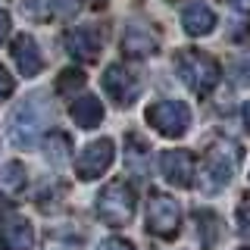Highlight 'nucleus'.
<instances>
[{
    "instance_id": "20e7f679",
    "label": "nucleus",
    "mask_w": 250,
    "mask_h": 250,
    "mask_svg": "<svg viewBox=\"0 0 250 250\" xmlns=\"http://www.w3.org/2000/svg\"><path fill=\"white\" fill-rule=\"evenodd\" d=\"M147 125L166 138H182L191 128V109L182 100H160L147 109Z\"/></svg>"
},
{
    "instance_id": "dca6fc26",
    "label": "nucleus",
    "mask_w": 250,
    "mask_h": 250,
    "mask_svg": "<svg viewBox=\"0 0 250 250\" xmlns=\"http://www.w3.org/2000/svg\"><path fill=\"white\" fill-rule=\"evenodd\" d=\"M25 191V166L22 163H6L0 169V194L6 197H16V194Z\"/></svg>"
},
{
    "instance_id": "9b49d317",
    "label": "nucleus",
    "mask_w": 250,
    "mask_h": 250,
    "mask_svg": "<svg viewBox=\"0 0 250 250\" xmlns=\"http://www.w3.org/2000/svg\"><path fill=\"white\" fill-rule=\"evenodd\" d=\"M13 60H16V66H19V72L25 78H35L38 72H41V66H44V57H41V50H38V41L31 35H19L13 41Z\"/></svg>"
},
{
    "instance_id": "393cba45",
    "label": "nucleus",
    "mask_w": 250,
    "mask_h": 250,
    "mask_svg": "<svg viewBox=\"0 0 250 250\" xmlns=\"http://www.w3.org/2000/svg\"><path fill=\"white\" fill-rule=\"evenodd\" d=\"M6 35H10V13L0 10V44L6 41Z\"/></svg>"
},
{
    "instance_id": "a878e982",
    "label": "nucleus",
    "mask_w": 250,
    "mask_h": 250,
    "mask_svg": "<svg viewBox=\"0 0 250 250\" xmlns=\"http://www.w3.org/2000/svg\"><path fill=\"white\" fill-rule=\"evenodd\" d=\"M229 6H234V10H241V13H247L250 10V0H225Z\"/></svg>"
},
{
    "instance_id": "9d476101",
    "label": "nucleus",
    "mask_w": 250,
    "mask_h": 250,
    "mask_svg": "<svg viewBox=\"0 0 250 250\" xmlns=\"http://www.w3.org/2000/svg\"><path fill=\"white\" fill-rule=\"evenodd\" d=\"M66 50L72 53L78 62H94L104 50V41H100V31L97 28H72L66 31Z\"/></svg>"
},
{
    "instance_id": "f03ea898",
    "label": "nucleus",
    "mask_w": 250,
    "mask_h": 250,
    "mask_svg": "<svg viewBox=\"0 0 250 250\" xmlns=\"http://www.w3.org/2000/svg\"><path fill=\"white\" fill-rule=\"evenodd\" d=\"M241 156H244V150H241L231 138H216L213 144L207 147V156H203V166H207L209 185H213V188L229 185L231 178H234V172H238Z\"/></svg>"
},
{
    "instance_id": "cd10ccee",
    "label": "nucleus",
    "mask_w": 250,
    "mask_h": 250,
    "mask_svg": "<svg viewBox=\"0 0 250 250\" xmlns=\"http://www.w3.org/2000/svg\"><path fill=\"white\" fill-rule=\"evenodd\" d=\"M244 250H250V247H244Z\"/></svg>"
},
{
    "instance_id": "6e6552de",
    "label": "nucleus",
    "mask_w": 250,
    "mask_h": 250,
    "mask_svg": "<svg viewBox=\"0 0 250 250\" xmlns=\"http://www.w3.org/2000/svg\"><path fill=\"white\" fill-rule=\"evenodd\" d=\"M104 91L109 94L116 106H131L138 100V78L128 72L125 66H109L104 72Z\"/></svg>"
},
{
    "instance_id": "1a4fd4ad",
    "label": "nucleus",
    "mask_w": 250,
    "mask_h": 250,
    "mask_svg": "<svg viewBox=\"0 0 250 250\" xmlns=\"http://www.w3.org/2000/svg\"><path fill=\"white\" fill-rule=\"evenodd\" d=\"M194 156L188 150H163L160 153V172L169 185L175 188H191L194 185Z\"/></svg>"
},
{
    "instance_id": "a211bd4d",
    "label": "nucleus",
    "mask_w": 250,
    "mask_h": 250,
    "mask_svg": "<svg viewBox=\"0 0 250 250\" xmlns=\"http://www.w3.org/2000/svg\"><path fill=\"white\" fill-rule=\"evenodd\" d=\"M84 88V72L82 69H75V66H69V69H62V72L57 75V84H53V91L57 94H75V91H82Z\"/></svg>"
},
{
    "instance_id": "5701e85b",
    "label": "nucleus",
    "mask_w": 250,
    "mask_h": 250,
    "mask_svg": "<svg viewBox=\"0 0 250 250\" xmlns=\"http://www.w3.org/2000/svg\"><path fill=\"white\" fill-rule=\"evenodd\" d=\"M97 250H135V247H131L125 238H106V241H104V244H100Z\"/></svg>"
},
{
    "instance_id": "6ab92c4d",
    "label": "nucleus",
    "mask_w": 250,
    "mask_h": 250,
    "mask_svg": "<svg viewBox=\"0 0 250 250\" xmlns=\"http://www.w3.org/2000/svg\"><path fill=\"white\" fill-rule=\"evenodd\" d=\"M69 156V138L66 135H53V138H47V160L50 163H62Z\"/></svg>"
},
{
    "instance_id": "2eb2a0df",
    "label": "nucleus",
    "mask_w": 250,
    "mask_h": 250,
    "mask_svg": "<svg viewBox=\"0 0 250 250\" xmlns=\"http://www.w3.org/2000/svg\"><path fill=\"white\" fill-rule=\"evenodd\" d=\"M3 244H6V250H31V244H35V229H31L28 219L16 216L3 225Z\"/></svg>"
},
{
    "instance_id": "0eeeda50",
    "label": "nucleus",
    "mask_w": 250,
    "mask_h": 250,
    "mask_svg": "<svg viewBox=\"0 0 250 250\" xmlns=\"http://www.w3.org/2000/svg\"><path fill=\"white\" fill-rule=\"evenodd\" d=\"M35 109H38V100H28V104L16 106V113L10 119V135L16 141V147H35L38 135H41L44 116H38Z\"/></svg>"
},
{
    "instance_id": "4468645a",
    "label": "nucleus",
    "mask_w": 250,
    "mask_h": 250,
    "mask_svg": "<svg viewBox=\"0 0 250 250\" xmlns=\"http://www.w3.org/2000/svg\"><path fill=\"white\" fill-rule=\"evenodd\" d=\"M69 116H72V122L78 128H97V125L104 122V104H100L94 94H84V97H78L72 104Z\"/></svg>"
},
{
    "instance_id": "b1692460",
    "label": "nucleus",
    "mask_w": 250,
    "mask_h": 250,
    "mask_svg": "<svg viewBox=\"0 0 250 250\" xmlns=\"http://www.w3.org/2000/svg\"><path fill=\"white\" fill-rule=\"evenodd\" d=\"M13 94V78H10V72H6L3 66H0V100H6Z\"/></svg>"
},
{
    "instance_id": "7ed1b4c3",
    "label": "nucleus",
    "mask_w": 250,
    "mask_h": 250,
    "mask_svg": "<svg viewBox=\"0 0 250 250\" xmlns=\"http://www.w3.org/2000/svg\"><path fill=\"white\" fill-rule=\"evenodd\" d=\"M131 213H135V191L125 182H109L104 191L97 194V216L104 219L106 225H113V229L128 225Z\"/></svg>"
},
{
    "instance_id": "412c9836",
    "label": "nucleus",
    "mask_w": 250,
    "mask_h": 250,
    "mask_svg": "<svg viewBox=\"0 0 250 250\" xmlns=\"http://www.w3.org/2000/svg\"><path fill=\"white\" fill-rule=\"evenodd\" d=\"M78 6H82V0H47V10H50L53 16H60V19H69V16H75Z\"/></svg>"
},
{
    "instance_id": "aec40b11",
    "label": "nucleus",
    "mask_w": 250,
    "mask_h": 250,
    "mask_svg": "<svg viewBox=\"0 0 250 250\" xmlns=\"http://www.w3.org/2000/svg\"><path fill=\"white\" fill-rule=\"evenodd\" d=\"M231 78L238 84H244V88H250V50L241 53V57L231 62Z\"/></svg>"
},
{
    "instance_id": "39448f33",
    "label": "nucleus",
    "mask_w": 250,
    "mask_h": 250,
    "mask_svg": "<svg viewBox=\"0 0 250 250\" xmlns=\"http://www.w3.org/2000/svg\"><path fill=\"white\" fill-rule=\"evenodd\" d=\"M178 225H182V207L175 203V197L153 194L150 203H147V231L169 241L178 234Z\"/></svg>"
},
{
    "instance_id": "4be33fe9",
    "label": "nucleus",
    "mask_w": 250,
    "mask_h": 250,
    "mask_svg": "<svg viewBox=\"0 0 250 250\" xmlns=\"http://www.w3.org/2000/svg\"><path fill=\"white\" fill-rule=\"evenodd\" d=\"M238 229L250 238V197H244L238 203Z\"/></svg>"
},
{
    "instance_id": "bb28decb",
    "label": "nucleus",
    "mask_w": 250,
    "mask_h": 250,
    "mask_svg": "<svg viewBox=\"0 0 250 250\" xmlns=\"http://www.w3.org/2000/svg\"><path fill=\"white\" fill-rule=\"evenodd\" d=\"M241 113H244V125H247V131H250V104H244V109H241Z\"/></svg>"
},
{
    "instance_id": "f3484780",
    "label": "nucleus",
    "mask_w": 250,
    "mask_h": 250,
    "mask_svg": "<svg viewBox=\"0 0 250 250\" xmlns=\"http://www.w3.org/2000/svg\"><path fill=\"white\" fill-rule=\"evenodd\" d=\"M197 231H200L203 244L213 247L216 241H219V234H222V222H219L216 213H207V209H200V213H197Z\"/></svg>"
},
{
    "instance_id": "f257e3e1",
    "label": "nucleus",
    "mask_w": 250,
    "mask_h": 250,
    "mask_svg": "<svg viewBox=\"0 0 250 250\" xmlns=\"http://www.w3.org/2000/svg\"><path fill=\"white\" fill-rule=\"evenodd\" d=\"M175 66H178L182 82L194 94H209L219 84V78H222L219 62L209 57V53H203V50H182L175 57Z\"/></svg>"
},
{
    "instance_id": "ddd939ff",
    "label": "nucleus",
    "mask_w": 250,
    "mask_h": 250,
    "mask_svg": "<svg viewBox=\"0 0 250 250\" xmlns=\"http://www.w3.org/2000/svg\"><path fill=\"white\" fill-rule=\"evenodd\" d=\"M156 50V38L147 31L144 25H128L125 28V35H122V53L125 57H150V53Z\"/></svg>"
},
{
    "instance_id": "423d86ee",
    "label": "nucleus",
    "mask_w": 250,
    "mask_h": 250,
    "mask_svg": "<svg viewBox=\"0 0 250 250\" xmlns=\"http://www.w3.org/2000/svg\"><path fill=\"white\" fill-rule=\"evenodd\" d=\"M113 156H116V147H113L109 138L91 141L75 160V175L82 178V182H94V178H100L109 166H113Z\"/></svg>"
},
{
    "instance_id": "f8f14e48",
    "label": "nucleus",
    "mask_w": 250,
    "mask_h": 250,
    "mask_svg": "<svg viewBox=\"0 0 250 250\" xmlns=\"http://www.w3.org/2000/svg\"><path fill=\"white\" fill-rule=\"evenodd\" d=\"M182 28L191 38H203V35H209V31L216 28V13L209 10L207 3L194 0V3H188L182 10Z\"/></svg>"
}]
</instances>
